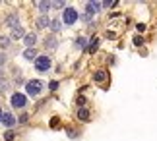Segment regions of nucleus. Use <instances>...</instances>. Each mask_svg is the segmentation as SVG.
I'll list each match as a JSON object with an SVG mask.
<instances>
[{
  "label": "nucleus",
  "mask_w": 157,
  "mask_h": 141,
  "mask_svg": "<svg viewBox=\"0 0 157 141\" xmlns=\"http://www.w3.org/2000/svg\"><path fill=\"white\" fill-rule=\"evenodd\" d=\"M25 91H27L31 97H37L41 91H43V81H39V79H31V81H27Z\"/></svg>",
  "instance_id": "f257e3e1"
},
{
  "label": "nucleus",
  "mask_w": 157,
  "mask_h": 141,
  "mask_svg": "<svg viewBox=\"0 0 157 141\" xmlns=\"http://www.w3.org/2000/svg\"><path fill=\"white\" fill-rule=\"evenodd\" d=\"M10 102H12V106L14 108H23L27 105V97L23 95V93H14L12 95V99H10Z\"/></svg>",
  "instance_id": "f03ea898"
},
{
  "label": "nucleus",
  "mask_w": 157,
  "mask_h": 141,
  "mask_svg": "<svg viewBox=\"0 0 157 141\" xmlns=\"http://www.w3.org/2000/svg\"><path fill=\"white\" fill-rule=\"evenodd\" d=\"M51 68V58L49 56H39L35 60V70L37 72H47Z\"/></svg>",
  "instance_id": "7ed1b4c3"
},
{
  "label": "nucleus",
  "mask_w": 157,
  "mask_h": 141,
  "mask_svg": "<svg viewBox=\"0 0 157 141\" xmlns=\"http://www.w3.org/2000/svg\"><path fill=\"white\" fill-rule=\"evenodd\" d=\"M62 20H64V23L72 25V23H76V20H78V12H76L74 8H66V10H64Z\"/></svg>",
  "instance_id": "20e7f679"
},
{
  "label": "nucleus",
  "mask_w": 157,
  "mask_h": 141,
  "mask_svg": "<svg viewBox=\"0 0 157 141\" xmlns=\"http://www.w3.org/2000/svg\"><path fill=\"white\" fill-rule=\"evenodd\" d=\"M0 122H2L6 128H14L16 118H14V114H12V112H4V114H2V118H0Z\"/></svg>",
  "instance_id": "39448f33"
},
{
  "label": "nucleus",
  "mask_w": 157,
  "mask_h": 141,
  "mask_svg": "<svg viewBox=\"0 0 157 141\" xmlns=\"http://www.w3.org/2000/svg\"><path fill=\"white\" fill-rule=\"evenodd\" d=\"M6 25H8V29H16L17 25H20V16H17V14H10L8 17H6Z\"/></svg>",
  "instance_id": "423d86ee"
},
{
  "label": "nucleus",
  "mask_w": 157,
  "mask_h": 141,
  "mask_svg": "<svg viewBox=\"0 0 157 141\" xmlns=\"http://www.w3.org/2000/svg\"><path fill=\"white\" fill-rule=\"evenodd\" d=\"M45 48H49V50H56V48H58V39L54 35H49L45 39Z\"/></svg>",
  "instance_id": "0eeeda50"
},
{
  "label": "nucleus",
  "mask_w": 157,
  "mask_h": 141,
  "mask_svg": "<svg viewBox=\"0 0 157 141\" xmlns=\"http://www.w3.org/2000/svg\"><path fill=\"white\" fill-rule=\"evenodd\" d=\"M47 27H51V21H49V17H47V16H41V17H37V29H47Z\"/></svg>",
  "instance_id": "6e6552de"
},
{
  "label": "nucleus",
  "mask_w": 157,
  "mask_h": 141,
  "mask_svg": "<svg viewBox=\"0 0 157 141\" xmlns=\"http://www.w3.org/2000/svg\"><path fill=\"white\" fill-rule=\"evenodd\" d=\"M35 41H37V37H35L33 33H29V35H25V37H23V45H25L27 48H33Z\"/></svg>",
  "instance_id": "1a4fd4ad"
},
{
  "label": "nucleus",
  "mask_w": 157,
  "mask_h": 141,
  "mask_svg": "<svg viewBox=\"0 0 157 141\" xmlns=\"http://www.w3.org/2000/svg\"><path fill=\"white\" fill-rule=\"evenodd\" d=\"M21 37H25V31H23L21 25H17L16 29H12V39H21Z\"/></svg>",
  "instance_id": "9d476101"
},
{
  "label": "nucleus",
  "mask_w": 157,
  "mask_h": 141,
  "mask_svg": "<svg viewBox=\"0 0 157 141\" xmlns=\"http://www.w3.org/2000/svg\"><path fill=\"white\" fill-rule=\"evenodd\" d=\"M23 58L25 60H37L39 56H37V50H35V48H27L25 52H23Z\"/></svg>",
  "instance_id": "9b49d317"
},
{
  "label": "nucleus",
  "mask_w": 157,
  "mask_h": 141,
  "mask_svg": "<svg viewBox=\"0 0 157 141\" xmlns=\"http://www.w3.org/2000/svg\"><path fill=\"white\" fill-rule=\"evenodd\" d=\"M95 81H97V83H105L107 81V72L105 70H99V72H95Z\"/></svg>",
  "instance_id": "f8f14e48"
},
{
  "label": "nucleus",
  "mask_w": 157,
  "mask_h": 141,
  "mask_svg": "<svg viewBox=\"0 0 157 141\" xmlns=\"http://www.w3.org/2000/svg\"><path fill=\"white\" fill-rule=\"evenodd\" d=\"M10 43H12V37H0V48H8L10 46Z\"/></svg>",
  "instance_id": "ddd939ff"
},
{
  "label": "nucleus",
  "mask_w": 157,
  "mask_h": 141,
  "mask_svg": "<svg viewBox=\"0 0 157 141\" xmlns=\"http://www.w3.org/2000/svg\"><path fill=\"white\" fill-rule=\"evenodd\" d=\"M37 8L45 14V12H49V8H52V4L51 2H37Z\"/></svg>",
  "instance_id": "4468645a"
},
{
  "label": "nucleus",
  "mask_w": 157,
  "mask_h": 141,
  "mask_svg": "<svg viewBox=\"0 0 157 141\" xmlns=\"http://www.w3.org/2000/svg\"><path fill=\"white\" fill-rule=\"evenodd\" d=\"M76 45H78V48H82V50H86V48H87V39H83V37H78Z\"/></svg>",
  "instance_id": "2eb2a0df"
},
{
  "label": "nucleus",
  "mask_w": 157,
  "mask_h": 141,
  "mask_svg": "<svg viewBox=\"0 0 157 141\" xmlns=\"http://www.w3.org/2000/svg\"><path fill=\"white\" fill-rule=\"evenodd\" d=\"M78 118H80V120H87L89 118V112H87L86 108H80V110H78Z\"/></svg>",
  "instance_id": "dca6fc26"
},
{
  "label": "nucleus",
  "mask_w": 157,
  "mask_h": 141,
  "mask_svg": "<svg viewBox=\"0 0 157 141\" xmlns=\"http://www.w3.org/2000/svg\"><path fill=\"white\" fill-rule=\"evenodd\" d=\"M8 89H10V81L6 77H2L0 79V91H8Z\"/></svg>",
  "instance_id": "f3484780"
},
{
  "label": "nucleus",
  "mask_w": 157,
  "mask_h": 141,
  "mask_svg": "<svg viewBox=\"0 0 157 141\" xmlns=\"http://www.w3.org/2000/svg\"><path fill=\"white\" fill-rule=\"evenodd\" d=\"M97 45H99V39H97V37H93V39H91V45H89V52H95V50H97Z\"/></svg>",
  "instance_id": "a211bd4d"
},
{
  "label": "nucleus",
  "mask_w": 157,
  "mask_h": 141,
  "mask_svg": "<svg viewBox=\"0 0 157 141\" xmlns=\"http://www.w3.org/2000/svg\"><path fill=\"white\" fill-rule=\"evenodd\" d=\"M51 29H52L54 33L60 31V20H52V21H51Z\"/></svg>",
  "instance_id": "6ab92c4d"
},
{
  "label": "nucleus",
  "mask_w": 157,
  "mask_h": 141,
  "mask_svg": "<svg viewBox=\"0 0 157 141\" xmlns=\"http://www.w3.org/2000/svg\"><path fill=\"white\" fill-rule=\"evenodd\" d=\"M4 139H6V141H14V139H16L14 132H6V133H4Z\"/></svg>",
  "instance_id": "aec40b11"
},
{
  "label": "nucleus",
  "mask_w": 157,
  "mask_h": 141,
  "mask_svg": "<svg viewBox=\"0 0 157 141\" xmlns=\"http://www.w3.org/2000/svg\"><path fill=\"white\" fill-rule=\"evenodd\" d=\"M17 122H20V124H25V122H27V114L23 112V114L20 116V120H17Z\"/></svg>",
  "instance_id": "412c9836"
},
{
  "label": "nucleus",
  "mask_w": 157,
  "mask_h": 141,
  "mask_svg": "<svg viewBox=\"0 0 157 141\" xmlns=\"http://www.w3.org/2000/svg\"><path fill=\"white\" fill-rule=\"evenodd\" d=\"M142 43H144V39H142V37H134V45H136V46H140Z\"/></svg>",
  "instance_id": "4be33fe9"
},
{
  "label": "nucleus",
  "mask_w": 157,
  "mask_h": 141,
  "mask_svg": "<svg viewBox=\"0 0 157 141\" xmlns=\"http://www.w3.org/2000/svg\"><path fill=\"white\" fill-rule=\"evenodd\" d=\"M64 6H66L64 2H52V8H64ZM64 10H66V8H64Z\"/></svg>",
  "instance_id": "5701e85b"
},
{
  "label": "nucleus",
  "mask_w": 157,
  "mask_h": 141,
  "mask_svg": "<svg viewBox=\"0 0 157 141\" xmlns=\"http://www.w3.org/2000/svg\"><path fill=\"white\" fill-rule=\"evenodd\" d=\"M49 87H51L52 91H56V89H58V81H51V83H49Z\"/></svg>",
  "instance_id": "b1692460"
},
{
  "label": "nucleus",
  "mask_w": 157,
  "mask_h": 141,
  "mask_svg": "<svg viewBox=\"0 0 157 141\" xmlns=\"http://www.w3.org/2000/svg\"><path fill=\"white\" fill-rule=\"evenodd\" d=\"M4 62H6V54L0 52V66H4Z\"/></svg>",
  "instance_id": "393cba45"
},
{
  "label": "nucleus",
  "mask_w": 157,
  "mask_h": 141,
  "mask_svg": "<svg viewBox=\"0 0 157 141\" xmlns=\"http://www.w3.org/2000/svg\"><path fill=\"white\" fill-rule=\"evenodd\" d=\"M103 6H105V8H109V6H114V2H111V0H105Z\"/></svg>",
  "instance_id": "a878e982"
},
{
  "label": "nucleus",
  "mask_w": 157,
  "mask_h": 141,
  "mask_svg": "<svg viewBox=\"0 0 157 141\" xmlns=\"http://www.w3.org/2000/svg\"><path fill=\"white\" fill-rule=\"evenodd\" d=\"M2 73H4V68H2V66H0V79H2Z\"/></svg>",
  "instance_id": "bb28decb"
},
{
  "label": "nucleus",
  "mask_w": 157,
  "mask_h": 141,
  "mask_svg": "<svg viewBox=\"0 0 157 141\" xmlns=\"http://www.w3.org/2000/svg\"><path fill=\"white\" fill-rule=\"evenodd\" d=\"M0 118H2V110H0Z\"/></svg>",
  "instance_id": "cd10ccee"
}]
</instances>
